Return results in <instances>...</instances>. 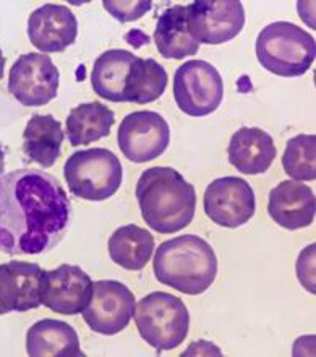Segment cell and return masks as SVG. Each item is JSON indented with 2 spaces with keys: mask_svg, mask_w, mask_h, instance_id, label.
<instances>
[{
  "mask_svg": "<svg viewBox=\"0 0 316 357\" xmlns=\"http://www.w3.org/2000/svg\"><path fill=\"white\" fill-rule=\"evenodd\" d=\"M44 273L46 270L31 261L12 260L0 265V305L5 314L42 305Z\"/></svg>",
  "mask_w": 316,
  "mask_h": 357,
  "instance_id": "15",
  "label": "cell"
},
{
  "mask_svg": "<svg viewBox=\"0 0 316 357\" xmlns=\"http://www.w3.org/2000/svg\"><path fill=\"white\" fill-rule=\"evenodd\" d=\"M78 36V20L65 5L46 3L34 10L28 20V38L41 52H63Z\"/></svg>",
  "mask_w": 316,
  "mask_h": 357,
  "instance_id": "14",
  "label": "cell"
},
{
  "mask_svg": "<svg viewBox=\"0 0 316 357\" xmlns=\"http://www.w3.org/2000/svg\"><path fill=\"white\" fill-rule=\"evenodd\" d=\"M166 88V68L155 59L135 57L125 82V102H152L164 94Z\"/></svg>",
  "mask_w": 316,
  "mask_h": 357,
  "instance_id": "24",
  "label": "cell"
},
{
  "mask_svg": "<svg viewBox=\"0 0 316 357\" xmlns=\"http://www.w3.org/2000/svg\"><path fill=\"white\" fill-rule=\"evenodd\" d=\"M187 22L198 44H224L245 26V10L239 0H196L187 5Z\"/></svg>",
  "mask_w": 316,
  "mask_h": 357,
  "instance_id": "8",
  "label": "cell"
},
{
  "mask_svg": "<svg viewBox=\"0 0 316 357\" xmlns=\"http://www.w3.org/2000/svg\"><path fill=\"white\" fill-rule=\"evenodd\" d=\"M315 260V244L307 247L300 255L297 261V276L302 281V284L307 287L310 292H316L315 289V273L310 271V264Z\"/></svg>",
  "mask_w": 316,
  "mask_h": 357,
  "instance_id": "27",
  "label": "cell"
},
{
  "mask_svg": "<svg viewBox=\"0 0 316 357\" xmlns=\"http://www.w3.org/2000/svg\"><path fill=\"white\" fill-rule=\"evenodd\" d=\"M109 13L113 18H117L120 23L135 22L141 18L143 15L148 13L152 7L151 2H102Z\"/></svg>",
  "mask_w": 316,
  "mask_h": 357,
  "instance_id": "26",
  "label": "cell"
},
{
  "mask_svg": "<svg viewBox=\"0 0 316 357\" xmlns=\"http://www.w3.org/2000/svg\"><path fill=\"white\" fill-rule=\"evenodd\" d=\"M26 351L31 357H77L80 349L77 330L61 320L36 321L26 333Z\"/></svg>",
  "mask_w": 316,
  "mask_h": 357,
  "instance_id": "18",
  "label": "cell"
},
{
  "mask_svg": "<svg viewBox=\"0 0 316 357\" xmlns=\"http://www.w3.org/2000/svg\"><path fill=\"white\" fill-rule=\"evenodd\" d=\"M113 122H116V116L102 102L78 104L67 117V137L70 145H90L93 142L109 137Z\"/></svg>",
  "mask_w": 316,
  "mask_h": 357,
  "instance_id": "23",
  "label": "cell"
},
{
  "mask_svg": "<svg viewBox=\"0 0 316 357\" xmlns=\"http://www.w3.org/2000/svg\"><path fill=\"white\" fill-rule=\"evenodd\" d=\"M135 305V296L123 282L96 281L93 282L90 304L81 315L93 331L112 336L127 328Z\"/></svg>",
  "mask_w": 316,
  "mask_h": 357,
  "instance_id": "11",
  "label": "cell"
},
{
  "mask_svg": "<svg viewBox=\"0 0 316 357\" xmlns=\"http://www.w3.org/2000/svg\"><path fill=\"white\" fill-rule=\"evenodd\" d=\"M135 324L151 348L171 351L184 343L190 328V314L180 297L156 291L135 305Z\"/></svg>",
  "mask_w": 316,
  "mask_h": 357,
  "instance_id": "5",
  "label": "cell"
},
{
  "mask_svg": "<svg viewBox=\"0 0 316 357\" xmlns=\"http://www.w3.org/2000/svg\"><path fill=\"white\" fill-rule=\"evenodd\" d=\"M135 54L111 49L96 59L91 72V86L97 96L112 102H125V82Z\"/></svg>",
  "mask_w": 316,
  "mask_h": 357,
  "instance_id": "21",
  "label": "cell"
},
{
  "mask_svg": "<svg viewBox=\"0 0 316 357\" xmlns=\"http://www.w3.org/2000/svg\"><path fill=\"white\" fill-rule=\"evenodd\" d=\"M109 255L113 264L130 271H140L151 260L155 237L150 231L136 225L118 227L107 242Z\"/></svg>",
  "mask_w": 316,
  "mask_h": 357,
  "instance_id": "22",
  "label": "cell"
},
{
  "mask_svg": "<svg viewBox=\"0 0 316 357\" xmlns=\"http://www.w3.org/2000/svg\"><path fill=\"white\" fill-rule=\"evenodd\" d=\"M155 43L162 57L175 61L195 56L200 51V44L189 31L187 5H174L157 18Z\"/></svg>",
  "mask_w": 316,
  "mask_h": 357,
  "instance_id": "19",
  "label": "cell"
},
{
  "mask_svg": "<svg viewBox=\"0 0 316 357\" xmlns=\"http://www.w3.org/2000/svg\"><path fill=\"white\" fill-rule=\"evenodd\" d=\"M5 63H7V59H5L2 49H0V80L3 78V70H5Z\"/></svg>",
  "mask_w": 316,
  "mask_h": 357,
  "instance_id": "29",
  "label": "cell"
},
{
  "mask_svg": "<svg viewBox=\"0 0 316 357\" xmlns=\"http://www.w3.org/2000/svg\"><path fill=\"white\" fill-rule=\"evenodd\" d=\"M72 221V202L47 172L26 167L0 177V252L41 255L52 250Z\"/></svg>",
  "mask_w": 316,
  "mask_h": 357,
  "instance_id": "1",
  "label": "cell"
},
{
  "mask_svg": "<svg viewBox=\"0 0 316 357\" xmlns=\"http://www.w3.org/2000/svg\"><path fill=\"white\" fill-rule=\"evenodd\" d=\"M117 140L128 161L150 162L169 148L171 128L161 114L136 111L123 117Z\"/></svg>",
  "mask_w": 316,
  "mask_h": 357,
  "instance_id": "10",
  "label": "cell"
},
{
  "mask_svg": "<svg viewBox=\"0 0 316 357\" xmlns=\"http://www.w3.org/2000/svg\"><path fill=\"white\" fill-rule=\"evenodd\" d=\"M174 98L187 116H210L221 106L224 83L217 68L210 62L189 61L175 70Z\"/></svg>",
  "mask_w": 316,
  "mask_h": 357,
  "instance_id": "7",
  "label": "cell"
},
{
  "mask_svg": "<svg viewBox=\"0 0 316 357\" xmlns=\"http://www.w3.org/2000/svg\"><path fill=\"white\" fill-rule=\"evenodd\" d=\"M136 200L143 220L159 234L185 229L195 218V187L172 167H150L143 172L136 183Z\"/></svg>",
  "mask_w": 316,
  "mask_h": 357,
  "instance_id": "2",
  "label": "cell"
},
{
  "mask_svg": "<svg viewBox=\"0 0 316 357\" xmlns=\"http://www.w3.org/2000/svg\"><path fill=\"white\" fill-rule=\"evenodd\" d=\"M227 155L230 165L242 174H263L276 158L274 140L258 127H242L232 135Z\"/></svg>",
  "mask_w": 316,
  "mask_h": 357,
  "instance_id": "17",
  "label": "cell"
},
{
  "mask_svg": "<svg viewBox=\"0 0 316 357\" xmlns=\"http://www.w3.org/2000/svg\"><path fill=\"white\" fill-rule=\"evenodd\" d=\"M0 315H5V310H3L2 305H0Z\"/></svg>",
  "mask_w": 316,
  "mask_h": 357,
  "instance_id": "30",
  "label": "cell"
},
{
  "mask_svg": "<svg viewBox=\"0 0 316 357\" xmlns=\"http://www.w3.org/2000/svg\"><path fill=\"white\" fill-rule=\"evenodd\" d=\"M3 172H5V150L3 146L0 145V177L3 176Z\"/></svg>",
  "mask_w": 316,
  "mask_h": 357,
  "instance_id": "28",
  "label": "cell"
},
{
  "mask_svg": "<svg viewBox=\"0 0 316 357\" xmlns=\"http://www.w3.org/2000/svg\"><path fill=\"white\" fill-rule=\"evenodd\" d=\"M285 174L294 181H315L316 178V137L300 133L290 138L283 156Z\"/></svg>",
  "mask_w": 316,
  "mask_h": 357,
  "instance_id": "25",
  "label": "cell"
},
{
  "mask_svg": "<svg viewBox=\"0 0 316 357\" xmlns=\"http://www.w3.org/2000/svg\"><path fill=\"white\" fill-rule=\"evenodd\" d=\"M93 281L78 265H61L44 273L42 305L61 315L81 314L90 304Z\"/></svg>",
  "mask_w": 316,
  "mask_h": 357,
  "instance_id": "13",
  "label": "cell"
},
{
  "mask_svg": "<svg viewBox=\"0 0 316 357\" xmlns=\"http://www.w3.org/2000/svg\"><path fill=\"white\" fill-rule=\"evenodd\" d=\"M268 213L287 231L307 227L315 221L316 198L312 188L299 181H284L269 193Z\"/></svg>",
  "mask_w": 316,
  "mask_h": 357,
  "instance_id": "16",
  "label": "cell"
},
{
  "mask_svg": "<svg viewBox=\"0 0 316 357\" xmlns=\"http://www.w3.org/2000/svg\"><path fill=\"white\" fill-rule=\"evenodd\" d=\"M156 280L189 296L208 291L217 275V257L212 247L198 236L185 234L157 247L155 261Z\"/></svg>",
  "mask_w": 316,
  "mask_h": 357,
  "instance_id": "3",
  "label": "cell"
},
{
  "mask_svg": "<svg viewBox=\"0 0 316 357\" xmlns=\"http://www.w3.org/2000/svg\"><path fill=\"white\" fill-rule=\"evenodd\" d=\"M205 213L222 227H240L255 215L256 198L245 178L221 177L212 181L205 192Z\"/></svg>",
  "mask_w": 316,
  "mask_h": 357,
  "instance_id": "12",
  "label": "cell"
},
{
  "mask_svg": "<svg viewBox=\"0 0 316 357\" xmlns=\"http://www.w3.org/2000/svg\"><path fill=\"white\" fill-rule=\"evenodd\" d=\"M63 138L62 123L56 117L34 114L24 127L23 151L36 165L52 167L61 156Z\"/></svg>",
  "mask_w": 316,
  "mask_h": 357,
  "instance_id": "20",
  "label": "cell"
},
{
  "mask_svg": "<svg viewBox=\"0 0 316 357\" xmlns=\"http://www.w3.org/2000/svg\"><path fill=\"white\" fill-rule=\"evenodd\" d=\"M61 73L47 54H23L13 63L8 77V91L29 107L46 106L57 98Z\"/></svg>",
  "mask_w": 316,
  "mask_h": 357,
  "instance_id": "9",
  "label": "cell"
},
{
  "mask_svg": "<svg viewBox=\"0 0 316 357\" xmlns=\"http://www.w3.org/2000/svg\"><path fill=\"white\" fill-rule=\"evenodd\" d=\"M68 190L78 198L104 202L122 185V162L107 148L73 153L63 166Z\"/></svg>",
  "mask_w": 316,
  "mask_h": 357,
  "instance_id": "6",
  "label": "cell"
},
{
  "mask_svg": "<svg viewBox=\"0 0 316 357\" xmlns=\"http://www.w3.org/2000/svg\"><path fill=\"white\" fill-rule=\"evenodd\" d=\"M256 57L273 75L302 77L316 59L315 38L294 23H271L256 39Z\"/></svg>",
  "mask_w": 316,
  "mask_h": 357,
  "instance_id": "4",
  "label": "cell"
}]
</instances>
